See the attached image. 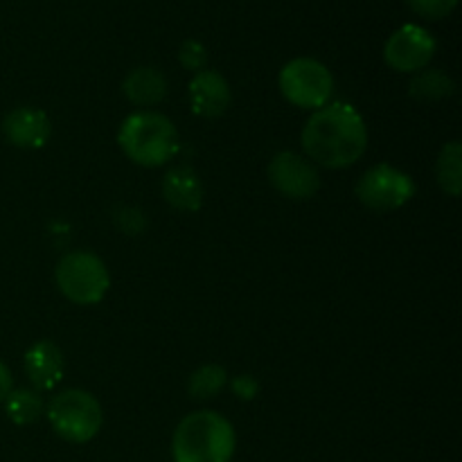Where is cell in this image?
<instances>
[{
  "label": "cell",
  "instance_id": "6da1fadb",
  "mask_svg": "<svg viewBox=\"0 0 462 462\" xmlns=\"http://www.w3.org/2000/svg\"><path fill=\"white\" fill-rule=\"evenodd\" d=\"M302 152L325 170L352 167L368 147V126L361 113L347 102H329L314 111L300 134Z\"/></svg>",
  "mask_w": 462,
  "mask_h": 462
},
{
  "label": "cell",
  "instance_id": "7a4b0ae2",
  "mask_svg": "<svg viewBox=\"0 0 462 462\" xmlns=\"http://www.w3.org/2000/svg\"><path fill=\"white\" fill-rule=\"evenodd\" d=\"M235 449V427L217 411L185 415L171 438L174 462H230Z\"/></svg>",
  "mask_w": 462,
  "mask_h": 462
},
{
  "label": "cell",
  "instance_id": "3957f363",
  "mask_svg": "<svg viewBox=\"0 0 462 462\" xmlns=\"http://www.w3.org/2000/svg\"><path fill=\"white\" fill-rule=\"evenodd\" d=\"M117 144L131 162L140 167H161L179 152V131L174 122L156 111L131 113L117 131Z\"/></svg>",
  "mask_w": 462,
  "mask_h": 462
},
{
  "label": "cell",
  "instance_id": "277c9868",
  "mask_svg": "<svg viewBox=\"0 0 462 462\" xmlns=\"http://www.w3.org/2000/svg\"><path fill=\"white\" fill-rule=\"evenodd\" d=\"M45 413L52 431L70 445H86L102 431V404L79 388H68L54 395Z\"/></svg>",
  "mask_w": 462,
  "mask_h": 462
},
{
  "label": "cell",
  "instance_id": "5b68a950",
  "mask_svg": "<svg viewBox=\"0 0 462 462\" xmlns=\"http://www.w3.org/2000/svg\"><path fill=\"white\" fill-rule=\"evenodd\" d=\"M57 287L75 305H97L111 287V275L102 257L90 251H72L59 260Z\"/></svg>",
  "mask_w": 462,
  "mask_h": 462
},
{
  "label": "cell",
  "instance_id": "8992f818",
  "mask_svg": "<svg viewBox=\"0 0 462 462\" xmlns=\"http://www.w3.org/2000/svg\"><path fill=\"white\" fill-rule=\"evenodd\" d=\"M278 86L289 104L307 111H319L332 99L334 77L319 59L300 57L280 70Z\"/></svg>",
  "mask_w": 462,
  "mask_h": 462
},
{
  "label": "cell",
  "instance_id": "52a82bcc",
  "mask_svg": "<svg viewBox=\"0 0 462 462\" xmlns=\"http://www.w3.org/2000/svg\"><path fill=\"white\" fill-rule=\"evenodd\" d=\"M415 183L406 171L379 162L364 171L356 183V197L365 208L374 212H393L404 208L413 199Z\"/></svg>",
  "mask_w": 462,
  "mask_h": 462
},
{
  "label": "cell",
  "instance_id": "ba28073f",
  "mask_svg": "<svg viewBox=\"0 0 462 462\" xmlns=\"http://www.w3.org/2000/svg\"><path fill=\"white\" fill-rule=\"evenodd\" d=\"M436 54V39L422 25H402L388 36L383 45V61L397 72L415 75L431 63Z\"/></svg>",
  "mask_w": 462,
  "mask_h": 462
},
{
  "label": "cell",
  "instance_id": "9c48e42d",
  "mask_svg": "<svg viewBox=\"0 0 462 462\" xmlns=\"http://www.w3.org/2000/svg\"><path fill=\"white\" fill-rule=\"evenodd\" d=\"M266 174H269L271 185L282 197L293 199V201H307L320 188V176L314 162L296 152L275 153Z\"/></svg>",
  "mask_w": 462,
  "mask_h": 462
},
{
  "label": "cell",
  "instance_id": "30bf717a",
  "mask_svg": "<svg viewBox=\"0 0 462 462\" xmlns=\"http://www.w3.org/2000/svg\"><path fill=\"white\" fill-rule=\"evenodd\" d=\"M188 95L189 108L199 117H206V120L221 117L230 108V102H233V93H230L226 77L221 72L210 70V68L194 72L192 81L188 86Z\"/></svg>",
  "mask_w": 462,
  "mask_h": 462
},
{
  "label": "cell",
  "instance_id": "8fae6325",
  "mask_svg": "<svg viewBox=\"0 0 462 462\" xmlns=\"http://www.w3.org/2000/svg\"><path fill=\"white\" fill-rule=\"evenodd\" d=\"M3 135L12 147L41 149L50 140V120L39 108L18 106L5 116Z\"/></svg>",
  "mask_w": 462,
  "mask_h": 462
},
{
  "label": "cell",
  "instance_id": "7c38bea8",
  "mask_svg": "<svg viewBox=\"0 0 462 462\" xmlns=\"http://www.w3.org/2000/svg\"><path fill=\"white\" fill-rule=\"evenodd\" d=\"M23 368L36 393L54 391L63 379L66 361H63L61 350L52 341H39L25 352Z\"/></svg>",
  "mask_w": 462,
  "mask_h": 462
},
{
  "label": "cell",
  "instance_id": "4fadbf2b",
  "mask_svg": "<svg viewBox=\"0 0 462 462\" xmlns=\"http://www.w3.org/2000/svg\"><path fill=\"white\" fill-rule=\"evenodd\" d=\"M162 197L180 212H197L203 206V183L189 167H174L162 180Z\"/></svg>",
  "mask_w": 462,
  "mask_h": 462
},
{
  "label": "cell",
  "instance_id": "5bb4252c",
  "mask_svg": "<svg viewBox=\"0 0 462 462\" xmlns=\"http://www.w3.org/2000/svg\"><path fill=\"white\" fill-rule=\"evenodd\" d=\"M122 93L135 106H156L167 95V79L158 68H134L122 81Z\"/></svg>",
  "mask_w": 462,
  "mask_h": 462
},
{
  "label": "cell",
  "instance_id": "9a60e30c",
  "mask_svg": "<svg viewBox=\"0 0 462 462\" xmlns=\"http://www.w3.org/2000/svg\"><path fill=\"white\" fill-rule=\"evenodd\" d=\"M456 90L454 79L447 72L438 70V68H424V70L415 72L413 79L409 84V95L418 102H440V99L451 97Z\"/></svg>",
  "mask_w": 462,
  "mask_h": 462
},
{
  "label": "cell",
  "instance_id": "2e32d148",
  "mask_svg": "<svg viewBox=\"0 0 462 462\" xmlns=\"http://www.w3.org/2000/svg\"><path fill=\"white\" fill-rule=\"evenodd\" d=\"M438 185L445 189L449 197H460L462 192V147L458 140H451L440 149V156L436 162Z\"/></svg>",
  "mask_w": 462,
  "mask_h": 462
},
{
  "label": "cell",
  "instance_id": "e0dca14e",
  "mask_svg": "<svg viewBox=\"0 0 462 462\" xmlns=\"http://www.w3.org/2000/svg\"><path fill=\"white\" fill-rule=\"evenodd\" d=\"M5 404V413L18 427H27V424H34L41 415L45 413V402L43 397L36 391L30 388H16L7 395Z\"/></svg>",
  "mask_w": 462,
  "mask_h": 462
},
{
  "label": "cell",
  "instance_id": "ac0fdd59",
  "mask_svg": "<svg viewBox=\"0 0 462 462\" xmlns=\"http://www.w3.org/2000/svg\"><path fill=\"white\" fill-rule=\"evenodd\" d=\"M228 386V373L217 364H206L189 374L188 393L194 400H212Z\"/></svg>",
  "mask_w": 462,
  "mask_h": 462
},
{
  "label": "cell",
  "instance_id": "d6986e66",
  "mask_svg": "<svg viewBox=\"0 0 462 462\" xmlns=\"http://www.w3.org/2000/svg\"><path fill=\"white\" fill-rule=\"evenodd\" d=\"M179 61L185 70L189 72H201L208 66V50L201 41L188 39L180 43L179 48Z\"/></svg>",
  "mask_w": 462,
  "mask_h": 462
},
{
  "label": "cell",
  "instance_id": "ffe728a7",
  "mask_svg": "<svg viewBox=\"0 0 462 462\" xmlns=\"http://www.w3.org/2000/svg\"><path fill=\"white\" fill-rule=\"evenodd\" d=\"M406 5L427 21H440L454 12L458 0H406Z\"/></svg>",
  "mask_w": 462,
  "mask_h": 462
},
{
  "label": "cell",
  "instance_id": "44dd1931",
  "mask_svg": "<svg viewBox=\"0 0 462 462\" xmlns=\"http://www.w3.org/2000/svg\"><path fill=\"white\" fill-rule=\"evenodd\" d=\"M230 388H233V393L239 397V400L248 402L257 395L260 383H257V379L251 377V374H239V377H235L233 382H230Z\"/></svg>",
  "mask_w": 462,
  "mask_h": 462
},
{
  "label": "cell",
  "instance_id": "7402d4cb",
  "mask_svg": "<svg viewBox=\"0 0 462 462\" xmlns=\"http://www.w3.org/2000/svg\"><path fill=\"white\" fill-rule=\"evenodd\" d=\"M135 219H144L143 212H140V210H122V215L117 217V226H120V230H125L126 235H140V230L134 226Z\"/></svg>",
  "mask_w": 462,
  "mask_h": 462
},
{
  "label": "cell",
  "instance_id": "603a6c76",
  "mask_svg": "<svg viewBox=\"0 0 462 462\" xmlns=\"http://www.w3.org/2000/svg\"><path fill=\"white\" fill-rule=\"evenodd\" d=\"M14 391V379H12V373H9L7 365L0 361V404H3L5 400H7L9 393Z\"/></svg>",
  "mask_w": 462,
  "mask_h": 462
}]
</instances>
